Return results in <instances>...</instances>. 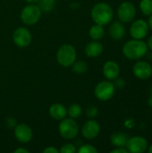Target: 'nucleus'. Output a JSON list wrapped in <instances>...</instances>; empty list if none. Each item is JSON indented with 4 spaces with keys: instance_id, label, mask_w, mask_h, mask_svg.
I'll list each match as a JSON object with an SVG mask.
<instances>
[{
    "instance_id": "1",
    "label": "nucleus",
    "mask_w": 152,
    "mask_h": 153,
    "mask_svg": "<svg viewBox=\"0 0 152 153\" xmlns=\"http://www.w3.org/2000/svg\"><path fill=\"white\" fill-rule=\"evenodd\" d=\"M148 46L142 39H132L126 42L123 48L125 57L131 60H137L144 56L147 53Z\"/></svg>"
},
{
    "instance_id": "2",
    "label": "nucleus",
    "mask_w": 152,
    "mask_h": 153,
    "mask_svg": "<svg viewBox=\"0 0 152 153\" xmlns=\"http://www.w3.org/2000/svg\"><path fill=\"white\" fill-rule=\"evenodd\" d=\"M113 10L111 6L106 3H98L91 10V18L95 23L99 25H107L113 19Z\"/></svg>"
},
{
    "instance_id": "3",
    "label": "nucleus",
    "mask_w": 152,
    "mask_h": 153,
    "mask_svg": "<svg viewBox=\"0 0 152 153\" xmlns=\"http://www.w3.org/2000/svg\"><path fill=\"white\" fill-rule=\"evenodd\" d=\"M56 60L64 67L71 66L76 60V50L70 44L62 45L56 52Z\"/></svg>"
},
{
    "instance_id": "4",
    "label": "nucleus",
    "mask_w": 152,
    "mask_h": 153,
    "mask_svg": "<svg viewBox=\"0 0 152 153\" xmlns=\"http://www.w3.org/2000/svg\"><path fill=\"white\" fill-rule=\"evenodd\" d=\"M59 133L61 136L66 140L74 139L79 132V127L77 123L74 121L73 118H64L61 120L59 125Z\"/></svg>"
},
{
    "instance_id": "5",
    "label": "nucleus",
    "mask_w": 152,
    "mask_h": 153,
    "mask_svg": "<svg viewBox=\"0 0 152 153\" xmlns=\"http://www.w3.org/2000/svg\"><path fill=\"white\" fill-rule=\"evenodd\" d=\"M42 11L36 4H29L25 6L21 13V20L27 25H33L39 22L41 17Z\"/></svg>"
},
{
    "instance_id": "6",
    "label": "nucleus",
    "mask_w": 152,
    "mask_h": 153,
    "mask_svg": "<svg viewBox=\"0 0 152 153\" xmlns=\"http://www.w3.org/2000/svg\"><path fill=\"white\" fill-rule=\"evenodd\" d=\"M115 91H116V88L113 82L109 81H104V82H99L95 87L94 93L97 99H99V100L107 101L114 96Z\"/></svg>"
},
{
    "instance_id": "7",
    "label": "nucleus",
    "mask_w": 152,
    "mask_h": 153,
    "mask_svg": "<svg viewBox=\"0 0 152 153\" xmlns=\"http://www.w3.org/2000/svg\"><path fill=\"white\" fill-rule=\"evenodd\" d=\"M117 15L121 22H132L136 15V9L133 3L131 2H123L117 10Z\"/></svg>"
},
{
    "instance_id": "8",
    "label": "nucleus",
    "mask_w": 152,
    "mask_h": 153,
    "mask_svg": "<svg viewBox=\"0 0 152 153\" xmlns=\"http://www.w3.org/2000/svg\"><path fill=\"white\" fill-rule=\"evenodd\" d=\"M13 40L19 48H26L31 42V34L26 28L20 27L13 31Z\"/></svg>"
},
{
    "instance_id": "9",
    "label": "nucleus",
    "mask_w": 152,
    "mask_h": 153,
    "mask_svg": "<svg viewBox=\"0 0 152 153\" xmlns=\"http://www.w3.org/2000/svg\"><path fill=\"white\" fill-rule=\"evenodd\" d=\"M125 146L129 152L143 153L148 148V143L142 136H134L127 141Z\"/></svg>"
},
{
    "instance_id": "10",
    "label": "nucleus",
    "mask_w": 152,
    "mask_h": 153,
    "mask_svg": "<svg viewBox=\"0 0 152 153\" xmlns=\"http://www.w3.org/2000/svg\"><path fill=\"white\" fill-rule=\"evenodd\" d=\"M148 31H149L148 22L142 19L135 21L130 28L131 36L135 39H142L145 38L148 34Z\"/></svg>"
},
{
    "instance_id": "11",
    "label": "nucleus",
    "mask_w": 152,
    "mask_h": 153,
    "mask_svg": "<svg viewBox=\"0 0 152 153\" xmlns=\"http://www.w3.org/2000/svg\"><path fill=\"white\" fill-rule=\"evenodd\" d=\"M99 132H100V126L99 122L94 119H90L87 121L82 128V135L88 140H92L96 138L99 134Z\"/></svg>"
},
{
    "instance_id": "12",
    "label": "nucleus",
    "mask_w": 152,
    "mask_h": 153,
    "mask_svg": "<svg viewBox=\"0 0 152 153\" xmlns=\"http://www.w3.org/2000/svg\"><path fill=\"white\" fill-rule=\"evenodd\" d=\"M133 72L137 78L146 80L152 75V66L146 61H139L134 65Z\"/></svg>"
},
{
    "instance_id": "13",
    "label": "nucleus",
    "mask_w": 152,
    "mask_h": 153,
    "mask_svg": "<svg viewBox=\"0 0 152 153\" xmlns=\"http://www.w3.org/2000/svg\"><path fill=\"white\" fill-rule=\"evenodd\" d=\"M14 136L20 143H27L32 138V130L26 124H19L14 128Z\"/></svg>"
},
{
    "instance_id": "14",
    "label": "nucleus",
    "mask_w": 152,
    "mask_h": 153,
    "mask_svg": "<svg viewBox=\"0 0 152 153\" xmlns=\"http://www.w3.org/2000/svg\"><path fill=\"white\" fill-rule=\"evenodd\" d=\"M120 74V68L117 63L114 61H108L103 65V74L108 80H115Z\"/></svg>"
},
{
    "instance_id": "15",
    "label": "nucleus",
    "mask_w": 152,
    "mask_h": 153,
    "mask_svg": "<svg viewBox=\"0 0 152 153\" xmlns=\"http://www.w3.org/2000/svg\"><path fill=\"white\" fill-rule=\"evenodd\" d=\"M49 115L55 120H63L67 115V109L63 104L55 103L49 108Z\"/></svg>"
},
{
    "instance_id": "16",
    "label": "nucleus",
    "mask_w": 152,
    "mask_h": 153,
    "mask_svg": "<svg viewBox=\"0 0 152 153\" xmlns=\"http://www.w3.org/2000/svg\"><path fill=\"white\" fill-rule=\"evenodd\" d=\"M103 51V46L98 40H93L89 43L85 48V53L90 57H97L101 55Z\"/></svg>"
},
{
    "instance_id": "17",
    "label": "nucleus",
    "mask_w": 152,
    "mask_h": 153,
    "mask_svg": "<svg viewBox=\"0 0 152 153\" xmlns=\"http://www.w3.org/2000/svg\"><path fill=\"white\" fill-rule=\"evenodd\" d=\"M109 33H110V36L114 39L119 40L125 36V29L122 23H120L118 22H115L111 24V26L109 28Z\"/></svg>"
},
{
    "instance_id": "18",
    "label": "nucleus",
    "mask_w": 152,
    "mask_h": 153,
    "mask_svg": "<svg viewBox=\"0 0 152 153\" xmlns=\"http://www.w3.org/2000/svg\"><path fill=\"white\" fill-rule=\"evenodd\" d=\"M89 33H90V37L93 40H99L104 37L105 30H104L102 25H99V24L96 23V24H94L93 26L90 27Z\"/></svg>"
},
{
    "instance_id": "19",
    "label": "nucleus",
    "mask_w": 152,
    "mask_h": 153,
    "mask_svg": "<svg viewBox=\"0 0 152 153\" xmlns=\"http://www.w3.org/2000/svg\"><path fill=\"white\" fill-rule=\"evenodd\" d=\"M110 140L112 144L116 147H125L128 141L126 134L122 133H115L114 134H112Z\"/></svg>"
},
{
    "instance_id": "20",
    "label": "nucleus",
    "mask_w": 152,
    "mask_h": 153,
    "mask_svg": "<svg viewBox=\"0 0 152 153\" xmlns=\"http://www.w3.org/2000/svg\"><path fill=\"white\" fill-rule=\"evenodd\" d=\"M39 7L42 12L48 13L51 12L56 4V0H39Z\"/></svg>"
},
{
    "instance_id": "21",
    "label": "nucleus",
    "mask_w": 152,
    "mask_h": 153,
    "mask_svg": "<svg viewBox=\"0 0 152 153\" xmlns=\"http://www.w3.org/2000/svg\"><path fill=\"white\" fill-rule=\"evenodd\" d=\"M67 113H68V115L70 116L71 118L75 119V118H78V117L82 115V107H81L80 105H78V104H73V105H71V106L69 107V108H68V110H67Z\"/></svg>"
},
{
    "instance_id": "22",
    "label": "nucleus",
    "mask_w": 152,
    "mask_h": 153,
    "mask_svg": "<svg viewBox=\"0 0 152 153\" xmlns=\"http://www.w3.org/2000/svg\"><path fill=\"white\" fill-rule=\"evenodd\" d=\"M72 65H73V71L77 74H82L88 69V65L84 61L74 62Z\"/></svg>"
},
{
    "instance_id": "23",
    "label": "nucleus",
    "mask_w": 152,
    "mask_h": 153,
    "mask_svg": "<svg viewBox=\"0 0 152 153\" xmlns=\"http://www.w3.org/2000/svg\"><path fill=\"white\" fill-rule=\"evenodd\" d=\"M140 8L144 15L152 14V0H142L140 3Z\"/></svg>"
},
{
    "instance_id": "24",
    "label": "nucleus",
    "mask_w": 152,
    "mask_h": 153,
    "mask_svg": "<svg viewBox=\"0 0 152 153\" xmlns=\"http://www.w3.org/2000/svg\"><path fill=\"white\" fill-rule=\"evenodd\" d=\"M78 152L79 153H97L98 152V150H97L94 146H92V145H90V144H84V145H82V146L79 149Z\"/></svg>"
},
{
    "instance_id": "25",
    "label": "nucleus",
    "mask_w": 152,
    "mask_h": 153,
    "mask_svg": "<svg viewBox=\"0 0 152 153\" xmlns=\"http://www.w3.org/2000/svg\"><path fill=\"white\" fill-rule=\"evenodd\" d=\"M61 153H74L76 152V148L73 144L68 143V144H65L62 146L61 150H60Z\"/></svg>"
},
{
    "instance_id": "26",
    "label": "nucleus",
    "mask_w": 152,
    "mask_h": 153,
    "mask_svg": "<svg viewBox=\"0 0 152 153\" xmlns=\"http://www.w3.org/2000/svg\"><path fill=\"white\" fill-rule=\"evenodd\" d=\"M98 112H99V111H98V108H97L96 107H94V106H90V107L86 109V114H87V116H88L90 119L96 117L97 115H98Z\"/></svg>"
},
{
    "instance_id": "27",
    "label": "nucleus",
    "mask_w": 152,
    "mask_h": 153,
    "mask_svg": "<svg viewBox=\"0 0 152 153\" xmlns=\"http://www.w3.org/2000/svg\"><path fill=\"white\" fill-rule=\"evenodd\" d=\"M114 85L116 89H123L125 86V82L123 78H116Z\"/></svg>"
},
{
    "instance_id": "28",
    "label": "nucleus",
    "mask_w": 152,
    "mask_h": 153,
    "mask_svg": "<svg viewBox=\"0 0 152 153\" xmlns=\"http://www.w3.org/2000/svg\"><path fill=\"white\" fill-rule=\"evenodd\" d=\"M127 149H125L124 147H117L116 149L111 151V153H127Z\"/></svg>"
},
{
    "instance_id": "29",
    "label": "nucleus",
    "mask_w": 152,
    "mask_h": 153,
    "mask_svg": "<svg viewBox=\"0 0 152 153\" xmlns=\"http://www.w3.org/2000/svg\"><path fill=\"white\" fill-rule=\"evenodd\" d=\"M43 152L45 153H57L58 152V151L56 149V148H54V147H47V149H45L44 151H43Z\"/></svg>"
},
{
    "instance_id": "30",
    "label": "nucleus",
    "mask_w": 152,
    "mask_h": 153,
    "mask_svg": "<svg viewBox=\"0 0 152 153\" xmlns=\"http://www.w3.org/2000/svg\"><path fill=\"white\" fill-rule=\"evenodd\" d=\"M20 152H23V153H29V152L25 149H22V148H20V149H17L14 151V153H20Z\"/></svg>"
},
{
    "instance_id": "31",
    "label": "nucleus",
    "mask_w": 152,
    "mask_h": 153,
    "mask_svg": "<svg viewBox=\"0 0 152 153\" xmlns=\"http://www.w3.org/2000/svg\"><path fill=\"white\" fill-rule=\"evenodd\" d=\"M152 50V36H151L148 39V45H147Z\"/></svg>"
},
{
    "instance_id": "32",
    "label": "nucleus",
    "mask_w": 152,
    "mask_h": 153,
    "mask_svg": "<svg viewBox=\"0 0 152 153\" xmlns=\"http://www.w3.org/2000/svg\"><path fill=\"white\" fill-rule=\"evenodd\" d=\"M148 25L149 27L152 30V14L150 15V18H149V21H148Z\"/></svg>"
},
{
    "instance_id": "33",
    "label": "nucleus",
    "mask_w": 152,
    "mask_h": 153,
    "mask_svg": "<svg viewBox=\"0 0 152 153\" xmlns=\"http://www.w3.org/2000/svg\"><path fill=\"white\" fill-rule=\"evenodd\" d=\"M148 104H149V106H150V107H151L152 108V88H151V97H150V99H149Z\"/></svg>"
},
{
    "instance_id": "34",
    "label": "nucleus",
    "mask_w": 152,
    "mask_h": 153,
    "mask_svg": "<svg viewBox=\"0 0 152 153\" xmlns=\"http://www.w3.org/2000/svg\"><path fill=\"white\" fill-rule=\"evenodd\" d=\"M25 1H27L28 3H37L39 0H25Z\"/></svg>"
},
{
    "instance_id": "35",
    "label": "nucleus",
    "mask_w": 152,
    "mask_h": 153,
    "mask_svg": "<svg viewBox=\"0 0 152 153\" xmlns=\"http://www.w3.org/2000/svg\"><path fill=\"white\" fill-rule=\"evenodd\" d=\"M149 152L152 153V145L150 147V149H149Z\"/></svg>"
}]
</instances>
